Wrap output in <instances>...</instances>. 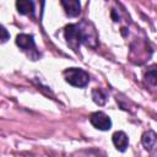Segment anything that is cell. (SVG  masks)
I'll list each match as a JSON object with an SVG mask.
<instances>
[{
	"mask_svg": "<svg viewBox=\"0 0 157 157\" xmlns=\"http://www.w3.org/2000/svg\"><path fill=\"white\" fill-rule=\"evenodd\" d=\"M90 121L98 130L105 131V130H109L112 128L110 118L105 113H103V112H94V113H92L91 117H90Z\"/></svg>",
	"mask_w": 157,
	"mask_h": 157,
	"instance_id": "3",
	"label": "cell"
},
{
	"mask_svg": "<svg viewBox=\"0 0 157 157\" xmlns=\"http://www.w3.org/2000/svg\"><path fill=\"white\" fill-rule=\"evenodd\" d=\"M65 13L70 17H76L81 12V5L78 0H60Z\"/></svg>",
	"mask_w": 157,
	"mask_h": 157,
	"instance_id": "4",
	"label": "cell"
},
{
	"mask_svg": "<svg viewBox=\"0 0 157 157\" xmlns=\"http://www.w3.org/2000/svg\"><path fill=\"white\" fill-rule=\"evenodd\" d=\"M156 141H157V134H156L155 131L147 130V131H145V132L142 134L141 142H142V145H144V147H145L146 150H151V148L155 146Z\"/></svg>",
	"mask_w": 157,
	"mask_h": 157,
	"instance_id": "8",
	"label": "cell"
},
{
	"mask_svg": "<svg viewBox=\"0 0 157 157\" xmlns=\"http://www.w3.org/2000/svg\"><path fill=\"white\" fill-rule=\"evenodd\" d=\"M16 44L25 52H28L31 49H34V39L33 36L31 34H26V33H21L16 37Z\"/></svg>",
	"mask_w": 157,
	"mask_h": 157,
	"instance_id": "5",
	"label": "cell"
},
{
	"mask_svg": "<svg viewBox=\"0 0 157 157\" xmlns=\"http://www.w3.org/2000/svg\"><path fill=\"white\" fill-rule=\"evenodd\" d=\"M16 9L21 15H33L34 4L32 0H16Z\"/></svg>",
	"mask_w": 157,
	"mask_h": 157,
	"instance_id": "7",
	"label": "cell"
},
{
	"mask_svg": "<svg viewBox=\"0 0 157 157\" xmlns=\"http://www.w3.org/2000/svg\"><path fill=\"white\" fill-rule=\"evenodd\" d=\"M64 78L67 83H70L71 86H75V87H85L90 82L88 74L85 70L77 69V67L66 69L64 71Z\"/></svg>",
	"mask_w": 157,
	"mask_h": 157,
	"instance_id": "2",
	"label": "cell"
},
{
	"mask_svg": "<svg viewBox=\"0 0 157 157\" xmlns=\"http://www.w3.org/2000/svg\"><path fill=\"white\" fill-rule=\"evenodd\" d=\"M9 38H10V34L7 33L6 28L2 26V27H1V43H5V42H6Z\"/></svg>",
	"mask_w": 157,
	"mask_h": 157,
	"instance_id": "11",
	"label": "cell"
},
{
	"mask_svg": "<svg viewBox=\"0 0 157 157\" xmlns=\"http://www.w3.org/2000/svg\"><path fill=\"white\" fill-rule=\"evenodd\" d=\"M91 26L90 22L82 21L80 23H71L65 27L64 34L67 45L74 50L77 52L81 43H85L86 45H90L94 48L97 45V36L94 32V28H88Z\"/></svg>",
	"mask_w": 157,
	"mask_h": 157,
	"instance_id": "1",
	"label": "cell"
},
{
	"mask_svg": "<svg viewBox=\"0 0 157 157\" xmlns=\"http://www.w3.org/2000/svg\"><path fill=\"white\" fill-rule=\"evenodd\" d=\"M145 78H146V81L148 82V83H151V85H157V64H155V65H151L147 70H146V72H145Z\"/></svg>",
	"mask_w": 157,
	"mask_h": 157,
	"instance_id": "10",
	"label": "cell"
},
{
	"mask_svg": "<svg viewBox=\"0 0 157 157\" xmlns=\"http://www.w3.org/2000/svg\"><path fill=\"white\" fill-rule=\"evenodd\" d=\"M113 144L115 146L117 150H119L120 152H124L129 145V139H128V135L124 132V131H117L113 134Z\"/></svg>",
	"mask_w": 157,
	"mask_h": 157,
	"instance_id": "6",
	"label": "cell"
},
{
	"mask_svg": "<svg viewBox=\"0 0 157 157\" xmlns=\"http://www.w3.org/2000/svg\"><path fill=\"white\" fill-rule=\"evenodd\" d=\"M92 98L93 102L98 105H104L107 102V94L102 88H94L92 91Z\"/></svg>",
	"mask_w": 157,
	"mask_h": 157,
	"instance_id": "9",
	"label": "cell"
}]
</instances>
